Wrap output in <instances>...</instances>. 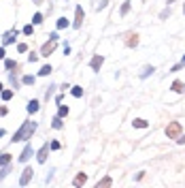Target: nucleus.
<instances>
[{
	"label": "nucleus",
	"mask_w": 185,
	"mask_h": 188,
	"mask_svg": "<svg viewBox=\"0 0 185 188\" xmlns=\"http://www.w3.org/2000/svg\"><path fill=\"white\" fill-rule=\"evenodd\" d=\"M72 96H77V98H81V96H83V90H81L79 86H72Z\"/></svg>",
	"instance_id": "nucleus-19"
},
{
	"label": "nucleus",
	"mask_w": 185,
	"mask_h": 188,
	"mask_svg": "<svg viewBox=\"0 0 185 188\" xmlns=\"http://www.w3.org/2000/svg\"><path fill=\"white\" fill-rule=\"evenodd\" d=\"M26 109H28V113H36L39 111V100H30Z\"/></svg>",
	"instance_id": "nucleus-11"
},
{
	"label": "nucleus",
	"mask_w": 185,
	"mask_h": 188,
	"mask_svg": "<svg viewBox=\"0 0 185 188\" xmlns=\"http://www.w3.org/2000/svg\"><path fill=\"white\" fill-rule=\"evenodd\" d=\"M4 66H6V71H13V69H17V62L15 60H6Z\"/></svg>",
	"instance_id": "nucleus-18"
},
{
	"label": "nucleus",
	"mask_w": 185,
	"mask_h": 188,
	"mask_svg": "<svg viewBox=\"0 0 185 188\" xmlns=\"http://www.w3.org/2000/svg\"><path fill=\"white\" fill-rule=\"evenodd\" d=\"M34 131H36V122H24L17 131H15V135H13V143L15 141H26V139H32V135H34Z\"/></svg>",
	"instance_id": "nucleus-1"
},
{
	"label": "nucleus",
	"mask_w": 185,
	"mask_h": 188,
	"mask_svg": "<svg viewBox=\"0 0 185 188\" xmlns=\"http://www.w3.org/2000/svg\"><path fill=\"white\" fill-rule=\"evenodd\" d=\"M55 43H57V41L49 39L45 45H43V49H41V56H51V53H53V49H55Z\"/></svg>",
	"instance_id": "nucleus-5"
},
{
	"label": "nucleus",
	"mask_w": 185,
	"mask_h": 188,
	"mask_svg": "<svg viewBox=\"0 0 185 188\" xmlns=\"http://www.w3.org/2000/svg\"><path fill=\"white\" fill-rule=\"evenodd\" d=\"M9 163H11V154H0V167H4Z\"/></svg>",
	"instance_id": "nucleus-16"
},
{
	"label": "nucleus",
	"mask_w": 185,
	"mask_h": 188,
	"mask_svg": "<svg viewBox=\"0 0 185 188\" xmlns=\"http://www.w3.org/2000/svg\"><path fill=\"white\" fill-rule=\"evenodd\" d=\"M24 34H32V26H26L24 28Z\"/></svg>",
	"instance_id": "nucleus-33"
},
{
	"label": "nucleus",
	"mask_w": 185,
	"mask_h": 188,
	"mask_svg": "<svg viewBox=\"0 0 185 188\" xmlns=\"http://www.w3.org/2000/svg\"><path fill=\"white\" fill-rule=\"evenodd\" d=\"M168 15H170V9H166V11H162V15H160V17H162V19H166Z\"/></svg>",
	"instance_id": "nucleus-31"
},
{
	"label": "nucleus",
	"mask_w": 185,
	"mask_h": 188,
	"mask_svg": "<svg viewBox=\"0 0 185 188\" xmlns=\"http://www.w3.org/2000/svg\"><path fill=\"white\" fill-rule=\"evenodd\" d=\"M85 180H87V175H85V173H79V175L75 178V186H81V184H85Z\"/></svg>",
	"instance_id": "nucleus-14"
},
{
	"label": "nucleus",
	"mask_w": 185,
	"mask_h": 188,
	"mask_svg": "<svg viewBox=\"0 0 185 188\" xmlns=\"http://www.w3.org/2000/svg\"><path fill=\"white\" fill-rule=\"evenodd\" d=\"M183 15H185V6H183Z\"/></svg>",
	"instance_id": "nucleus-38"
},
{
	"label": "nucleus",
	"mask_w": 185,
	"mask_h": 188,
	"mask_svg": "<svg viewBox=\"0 0 185 188\" xmlns=\"http://www.w3.org/2000/svg\"><path fill=\"white\" fill-rule=\"evenodd\" d=\"M128 11H130V0H126L121 4V15H128Z\"/></svg>",
	"instance_id": "nucleus-20"
},
{
	"label": "nucleus",
	"mask_w": 185,
	"mask_h": 188,
	"mask_svg": "<svg viewBox=\"0 0 185 188\" xmlns=\"http://www.w3.org/2000/svg\"><path fill=\"white\" fill-rule=\"evenodd\" d=\"M57 116H60V118L68 116V107H66V105H60V111H57Z\"/></svg>",
	"instance_id": "nucleus-22"
},
{
	"label": "nucleus",
	"mask_w": 185,
	"mask_h": 188,
	"mask_svg": "<svg viewBox=\"0 0 185 188\" xmlns=\"http://www.w3.org/2000/svg\"><path fill=\"white\" fill-rule=\"evenodd\" d=\"M0 137H4V131H2V128H0Z\"/></svg>",
	"instance_id": "nucleus-36"
},
{
	"label": "nucleus",
	"mask_w": 185,
	"mask_h": 188,
	"mask_svg": "<svg viewBox=\"0 0 185 188\" xmlns=\"http://www.w3.org/2000/svg\"><path fill=\"white\" fill-rule=\"evenodd\" d=\"M177 141H179V143H185V135H183V137H179Z\"/></svg>",
	"instance_id": "nucleus-35"
},
{
	"label": "nucleus",
	"mask_w": 185,
	"mask_h": 188,
	"mask_svg": "<svg viewBox=\"0 0 185 188\" xmlns=\"http://www.w3.org/2000/svg\"><path fill=\"white\" fill-rule=\"evenodd\" d=\"M32 154H34V150H32V145H26V147H24V152L19 154V163H28Z\"/></svg>",
	"instance_id": "nucleus-6"
},
{
	"label": "nucleus",
	"mask_w": 185,
	"mask_h": 188,
	"mask_svg": "<svg viewBox=\"0 0 185 188\" xmlns=\"http://www.w3.org/2000/svg\"><path fill=\"white\" fill-rule=\"evenodd\" d=\"M0 60H4V49L0 47Z\"/></svg>",
	"instance_id": "nucleus-34"
},
{
	"label": "nucleus",
	"mask_w": 185,
	"mask_h": 188,
	"mask_svg": "<svg viewBox=\"0 0 185 188\" xmlns=\"http://www.w3.org/2000/svg\"><path fill=\"white\" fill-rule=\"evenodd\" d=\"M106 4H109V0H102V2H100V4H98V6H96V9H98V11H100V9H104V6H106Z\"/></svg>",
	"instance_id": "nucleus-30"
},
{
	"label": "nucleus",
	"mask_w": 185,
	"mask_h": 188,
	"mask_svg": "<svg viewBox=\"0 0 185 188\" xmlns=\"http://www.w3.org/2000/svg\"><path fill=\"white\" fill-rule=\"evenodd\" d=\"M134 126H136V128H147V126H149V122H147V120H142V118H136V120H134Z\"/></svg>",
	"instance_id": "nucleus-13"
},
{
	"label": "nucleus",
	"mask_w": 185,
	"mask_h": 188,
	"mask_svg": "<svg viewBox=\"0 0 185 188\" xmlns=\"http://www.w3.org/2000/svg\"><path fill=\"white\" fill-rule=\"evenodd\" d=\"M172 92H185V84L183 81H179V79H177V81H172Z\"/></svg>",
	"instance_id": "nucleus-10"
},
{
	"label": "nucleus",
	"mask_w": 185,
	"mask_h": 188,
	"mask_svg": "<svg viewBox=\"0 0 185 188\" xmlns=\"http://www.w3.org/2000/svg\"><path fill=\"white\" fill-rule=\"evenodd\" d=\"M28 60H30V62H36V60H39V56H36V53H30V56H28Z\"/></svg>",
	"instance_id": "nucleus-32"
},
{
	"label": "nucleus",
	"mask_w": 185,
	"mask_h": 188,
	"mask_svg": "<svg viewBox=\"0 0 185 188\" xmlns=\"http://www.w3.org/2000/svg\"><path fill=\"white\" fill-rule=\"evenodd\" d=\"M21 81H24L26 86H30V84H34V77H32V75H26V77H24Z\"/></svg>",
	"instance_id": "nucleus-26"
},
{
	"label": "nucleus",
	"mask_w": 185,
	"mask_h": 188,
	"mask_svg": "<svg viewBox=\"0 0 185 188\" xmlns=\"http://www.w3.org/2000/svg\"><path fill=\"white\" fill-rule=\"evenodd\" d=\"M6 173H9V167H6V165H4V169H2V171H0V180H2V178H6Z\"/></svg>",
	"instance_id": "nucleus-29"
},
{
	"label": "nucleus",
	"mask_w": 185,
	"mask_h": 188,
	"mask_svg": "<svg viewBox=\"0 0 185 188\" xmlns=\"http://www.w3.org/2000/svg\"><path fill=\"white\" fill-rule=\"evenodd\" d=\"M0 92H2V84H0Z\"/></svg>",
	"instance_id": "nucleus-37"
},
{
	"label": "nucleus",
	"mask_w": 185,
	"mask_h": 188,
	"mask_svg": "<svg viewBox=\"0 0 185 188\" xmlns=\"http://www.w3.org/2000/svg\"><path fill=\"white\" fill-rule=\"evenodd\" d=\"M166 135H168V139H179L181 137V124L179 122H170L166 126Z\"/></svg>",
	"instance_id": "nucleus-2"
},
{
	"label": "nucleus",
	"mask_w": 185,
	"mask_h": 188,
	"mask_svg": "<svg viewBox=\"0 0 185 188\" xmlns=\"http://www.w3.org/2000/svg\"><path fill=\"white\" fill-rule=\"evenodd\" d=\"M83 19H85V13H83V6H77L75 9V28H81V24H83Z\"/></svg>",
	"instance_id": "nucleus-3"
},
{
	"label": "nucleus",
	"mask_w": 185,
	"mask_h": 188,
	"mask_svg": "<svg viewBox=\"0 0 185 188\" xmlns=\"http://www.w3.org/2000/svg\"><path fill=\"white\" fill-rule=\"evenodd\" d=\"M126 43H128V47H136L139 45V34H130V39Z\"/></svg>",
	"instance_id": "nucleus-12"
},
{
	"label": "nucleus",
	"mask_w": 185,
	"mask_h": 188,
	"mask_svg": "<svg viewBox=\"0 0 185 188\" xmlns=\"http://www.w3.org/2000/svg\"><path fill=\"white\" fill-rule=\"evenodd\" d=\"M111 184H113V180H111V178L106 175V178H102V180L98 182V188H100V186H111Z\"/></svg>",
	"instance_id": "nucleus-17"
},
{
	"label": "nucleus",
	"mask_w": 185,
	"mask_h": 188,
	"mask_svg": "<svg viewBox=\"0 0 185 188\" xmlns=\"http://www.w3.org/2000/svg\"><path fill=\"white\" fill-rule=\"evenodd\" d=\"M153 71H155L153 66H145V71H142V75H140V77H147V75H151Z\"/></svg>",
	"instance_id": "nucleus-25"
},
{
	"label": "nucleus",
	"mask_w": 185,
	"mask_h": 188,
	"mask_svg": "<svg viewBox=\"0 0 185 188\" xmlns=\"http://www.w3.org/2000/svg\"><path fill=\"white\" fill-rule=\"evenodd\" d=\"M17 34H19L17 30H9V32H6V34L2 37V43H4V45H9V43H13V41L17 39Z\"/></svg>",
	"instance_id": "nucleus-8"
},
{
	"label": "nucleus",
	"mask_w": 185,
	"mask_h": 188,
	"mask_svg": "<svg viewBox=\"0 0 185 188\" xmlns=\"http://www.w3.org/2000/svg\"><path fill=\"white\" fill-rule=\"evenodd\" d=\"M57 28H60V30H62V28H68V19H66V17L57 19Z\"/></svg>",
	"instance_id": "nucleus-21"
},
{
	"label": "nucleus",
	"mask_w": 185,
	"mask_h": 188,
	"mask_svg": "<svg viewBox=\"0 0 185 188\" xmlns=\"http://www.w3.org/2000/svg\"><path fill=\"white\" fill-rule=\"evenodd\" d=\"M102 62H104V58H102V56L98 53V56H94V58H92V62H90V64H92V69H94V71H100Z\"/></svg>",
	"instance_id": "nucleus-9"
},
{
	"label": "nucleus",
	"mask_w": 185,
	"mask_h": 188,
	"mask_svg": "<svg viewBox=\"0 0 185 188\" xmlns=\"http://www.w3.org/2000/svg\"><path fill=\"white\" fill-rule=\"evenodd\" d=\"M49 147H51V145H49V143H45V145H43V147L39 150V154H36V160H39V163H45V160H47V154H49Z\"/></svg>",
	"instance_id": "nucleus-7"
},
{
	"label": "nucleus",
	"mask_w": 185,
	"mask_h": 188,
	"mask_svg": "<svg viewBox=\"0 0 185 188\" xmlns=\"http://www.w3.org/2000/svg\"><path fill=\"white\" fill-rule=\"evenodd\" d=\"M49 73H51V66H49V64H47V66H43V69L39 71V75H41V77H45V75H49Z\"/></svg>",
	"instance_id": "nucleus-23"
},
{
	"label": "nucleus",
	"mask_w": 185,
	"mask_h": 188,
	"mask_svg": "<svg viewBox=\"0 0 185 188\" xmlns=\"http://www.w3.org/2000/svg\"><path fill=\"white\" fill-rule=\"evenodd\" d=\"M43 22V15L41 13H34V17H32V24H41Z\"/></svg>",
	"instance_id": "nucleus-24"
},
{
	"label": "nucleus",
	"mask_w": 185,
	"mask_h": 188,
	"mask_svg": "<svg viewBox=\"0 0 185 188\" xmlns=\"http://www.w3.org/2000/svg\"><path fill=\"white\" fill-rule=\"evenodd\" d=\"M11 96H13V90H2V98H4V100H9Z\"/></svg>",
	"instance_id": "nucleus-27"
},
{
	"label": "nucleus",
	"mask_w": 185,
	"mask_h": 188,
	"mask_svg": "<svg viewBox=\"0 0 185 188\" xmlns=\"http://www.w3.org/2000/svg\"><path fill=\"white\" fill-rule=\"evenodd\" d=\"M32 175H34V171H32V167H28V169H24V173H21V178H19V186H26V184H30V180H32Z\"/></svg>",
	"instance_id": "nucleus-4"
},
{
	"label": "nucleus",
	"mask_w": 185,
	"mask_h": 188,
	"mask_svg": "<svg viewBox=\"0 0 185 188\" xmlns=\"http://www.w3.org/2000/svg\"><path fill=\"white\" fill-rule=\"evenodd\" d=\"M51 126H53V128H57V131H60V128H62V118H60V116H55V118H53V120H51Z\"/></svg>",
	"instance_id": "nucleus-15"
},
{
	"label": "nucleus",
	"mask_w": 185,
	"mask_h": 188,
	"mask_svg": "<svg viewBox=\"0 0 185 188\" xmlns=\"http://www.w3.org/2000/svg\"><path fill=\"white\" fill-rule=\"evenodd\" d=\"M17 49L24 53V51H28V45H26V43H19V45H17Z\"/></svg>",
	"instance_id": "nucleus-28"
}]
</instances>
